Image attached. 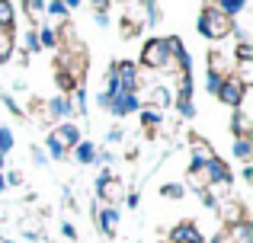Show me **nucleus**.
<instances>
[{
    "label": "nucleus",
    "mask_w": 253,
    "mask_h": 243,
    "mask_svg": "<svg viewBox=\"0 0 253 243\" xmlns=\"http://www.w3.org/2000/svg\"><path fill=\"white\" fill-rule=\"evenodd\" d=\"M173 106H176V112L183 115V119H192V115H196V106H192V100H173Z\"/></svg>",
    "instance_id": "nucleus-29"
},
{
    "label": "nucleus",
    "mask_w": 253,
    "mask_h": 243,
    "mask_svg": "<svg viewBox=\"0 0 253 243\" xmlns=\"http://www.w3.org/2000/svg\"><path fill=\"white\" fill-rule=\"evenodd\" d=\"M23 10L36 26H45V0H23Z\"/></svg>",
    "instance_id": "nucleus-19"
},
{
    "label": "nucleus",
    "mask_w": 253,
    "mask_h": 243,
    "mask_svg": "<svg viewBox=\"0 0 253 243\" xmlns=\"http://www.w3.org/2000/svg\"><path fill=\"white\" fill-rule=\"evenodd\" d=\"M0 243H13V240H0Z\"/></svg>",
    "instance_id": "nucleus-42"
},
{
    "label": "nucleus",
    "mask_w": 253,
    "mask_h": 243,
    "mask_svg": "<svg viewBox=\"0 0 253 243\" xmlns=\"http://www.w3.org/2000/svg\"><path fill=\"white\" fill-rule=\"evenodd\" d=\"M218 211H221V218H224V227H228V224H237V221L247 218V211H244L241 202H224V205H218Z\"/></svg>",
    "instance_id": "nucleus-16"
},
{
    "label": "nucleus",
    "mask_w": 253,
    "mask_h": 243,
    "mask_svg": "<svg viewBox=\"0 0 253 243\" xmlns=\"http://www.w3.org/2000/svg\"><path fill=\"white\" fill-rule=\"evenodd\" d=\"M167 240H170V243H205V234L199 231L196 221H179V224L170 227Z\"/></svg>",
    "instance_id": "nucleus-9"
},
{
    "label": "nucleus",
    "mask_w": 253,
    "mask_h": 243,
    "mask_svg": "<svg viewBox=\"0 0 253 243\" xmlns=\"http://www.w3.org/2000/svg\"><path fill=\"white\" fill-rule=\"evenodd\" d=\"M148 106L154 109V112L164 115L173 106V90L164 87V83H151V87H148Z\"/></svg>",
    "instance_id": "nucleus-11"
},
{
    "label": "nucleus",
    "mask_w": 253,
    "mask_h": 243,
    "mask_svg": "<svg viewBox=\"0 0 253 243\" xmlns=\"http://www.w3.org/2000/svg\"><path fill=\"white\" fill-rule=\"evenodd\" d=\"M138 68H144V70H173L167 38L151 35L148 42L141 45V58H138Z\"/></svg>",
    "instance_id": "nucleus-3"
},
{
    "label": "nucleus",
    "mask_w": 253,
    "mask_h": 243,
    "mask_svg": "<svg viewBox=\"0 0 253 243\" xmlns=\"http://www.w3.org/2000/svg\"><path fill=\"white\" fill-rule=\"evenodd\" d=\"M205 74H211V77H231V74H234V58H231L228 51H221V48H211L209 58H205Z\"/></svg>",
    "instance_id": "nucleus-7"
},
{
    "label": "nucleus",
    "mask_w": 253,
    "mask_h": 243,
    "mask_svg": "<svg viewBox=\"0 0 253 243\" xmlns=\"http://www.w3.org/2000/svg\"><path fill=\"white\" fill-rule=\"evenodd\" d=\"M109 70L119 83V93H138V90H141L144 77H141V68H138L135 61H116Z\"/></svg>",
    "instance_id": "nucleus-4"
},
{
    "label": "nucleus",
    "mask_w": 253,
    "mask_h": 243,
    "mask_svg": "<svg viewBox=\"0 0 253 243\" xmlns=\"http://www.w3.org/2000/svg\"><path fill=\"white\" fill-rule=\"evenodd\" d=\"M96 195L106 202V205L116 208L119 202L125 199V182H122V179H116L109 167H103V170H99V176H96Z\"/></svg>",
    "instance_id": "nucleus-5"
},
{
    "label": "nucleus",
    "mask_w": 253,
    "mask_h": 243,
    "mask_svg": "<svg viewBox=\"0 0 253 243\" xmlns=\"http://www.w3.org/2000/svg\"><path fill=\"white\" fill-rule=\"evenodd\" d=\"M36 35H39V48H61L58 29H51V26H36Z\"/></svg>",
    "instance_id": "nucleus-17"
},
{
    "label": "nucleus",
    "mask_w": 253,
    "mask_h": 243,
    "mask_svg": "<svg viewBox=\"0 0 253 243\" xmlns=\"http://www.w3.org/2000/svg\"><path fill=\"white\" fill-rule=\"evenodd\" d=\"M109 112L116 115V119H125V115L141 112V96H138V93H119V96H112Z\"/></svg>",
    "instance_id": "nucleus-10"
},
{
    "label": "nucleus",
    "mask_w": 253,
    "mask_h": 243,
    "mask_svg": "<svg viewBox=\"0 0 253 243\" xmlns=\"http://www.w3.org/2000/svg\"><path fill=\"white\" fill-rule=\"evenodd\" d=\"M93 19H96V26H109V13H99V10H93Z\"/></svg>",
    "instance_id": "nucleus-37"
},
{
    "label": "nucleus",
    "mask_w": 253,
    "mask_h": 243,
    "mask_svg": "<svg viewBox=\"0 0 253 243\" xmlns=\"http://www.w3.org/2000/svg\"><path fill=\"white\" fill-rule=\"evenodd\" d=\"M119 221H122L119 208H112V205L96 208V224H99V231H103L106 237H116V234H119Z\"/></svg>",
    "instance_id": "nucleus-13"
},
{
    "label": "nucleus",
    "mask_w": 253,
    "mask_h": 243,
    "mask_svg": "<svg viewBox=\"0 0 253 243\" xmlns=\"http://www.w3.org/2000/svg\"><path fill=\"white\" fill-rule=\"evenodd\" d=\"M23 48H26V55H36V51H42V48H39L36 29H23Z\"/></svg>",
    "instance_id": "nucleus-27"
},
{
    "label": "nucleus",
    "mask_w": 253,
    "mask_h": 243,
    "mask_svg": "<svg viewBox=\"0 0 253 243\" xmlns=\"http://www.w3.org/2000/svg\"><path fill=\"white\" fill-rule=\"evenodd\" d=\"M221 80H224V77H211V74H205V90L215 96V90H218V83H221Z\"/></svg>",
    "instance_id": "nucleus-31"
},
{
    "label": "nucleus",
    "mask_w": 253,
    "mask_h": 243,
    "mask_svg": "<svg viewBox=\"0 0 253 243\" xmlns=\"http://www.w3.org/2000/svg\"><path fill=\"white\" fill-rule=\"evenodd\" d=\"M241 179H244V182H253V167H250V163H244V173H241Z\"/></svg>",
    "instance_id": "nucleus-39"
},
{
    "label": "nucleus",
    "mask_w": 253,
    "mask_h": 243,
    "mask_svg": "<svg viewBox=\"0 0 253 243\" xmlns=\"http://www.w3.org/2000/svg\"><path fill=\"white\" fill-rule=\"evenodd\" d=\"M234 64H244V61H253V45L250 42H237L234 45Z\"/></svg>",
    "instance_id": "nucleus-25"
},
{
    "label": "nucleus",
    "mask_w": 253,
    "mask_h": 243,
    "mask_svg": "<svg viewBox=\"0 0 253 243\" xmlns=\"http://www.w3.org/2000/svg\"><path fill=\"white\" fill-rule=\"evenodd\" d=\"M161 122H164L161 112H154V109L141 106V125H144V135H148V138H154V131H151V128H161Z\"/></svg>",
    "instance_id": "nucleus-22"
},
{
    "label": "nucleus",
    "mask_w": 253,
    "mask_h": 243,
    "mask_svg": "<svg viewBox=\"0 0 253 243\" xmlns=\"http://www.w3.org/2000/svg\"><path fill=\"white\" fill-rule=\"evenodd\" d=\"M196 29H199V35L209 38V42H221V38L231 35L234 19H228L221 10H215V6H202V10H199V19H196Z\"/></svg>",
    "instance_id": "nucleus-2"
},
{
    "label": "nucleus",
    "mask_w": 253,
    "mask_h": 243,
    "mask_svg": "<svg viewBox=\"0 0 253 243\" xmlns=\"http://www.w3.org/2000/svg\"><path fill=\"white\" fill-rule=\"evenodd\" d=\"M71 115H74V109H71V100L68 96H51L48 103H45V119L51 122H71Z\"/></svg>",
    "instance_id": "nucleus-12"
},
{
    "label": "nucleus",
    "mask_w": 253,
    "mask_h": 243,
    "mask_svg": "<svg viewBox=\"0 0 253 243\" xmlns=\"http://www.w3.org/2000/svg\"><path fill=\"white\" fill-rule=\"evenodd\" d=\"M202 3H209V6H215V0H202Z\"/></svg>",
    "instance_id": "nucleus-41"
},
{
    "label": "nucleus",
    "mask_w": 253,
    "mask_h": 243,
    "mask_svg": "<svg viewBox=\"0 0 253 243\" xmlns=\"http://www.w3.org/2000/svg\"><path fill=\"white\" fill-rule=\"evenodd\" d=\"M109 103H112V96H109V93H99V96H96V106H99V109H106V112H109Z\"/></svg>",
    "instance_id": "nucleus-35"
},
{
    "label": "nucleus",
    "mask_w": 253,
    "mask_h": 243,
    "mask_svg": "<svg viewBox=\"0 0 253 243\" xmlns=\"http://www.w3.org/2000/svg\"><path fill=\"white\" fill-rule=\"evenodd\" d=\"M215 10H221L228 19H237L247 10V0H215Z\"/></svg>",
    "instance_id": "nucleus-18"
},
{
    "label": "nucleus",
    "mask_w": 253,
    "mask_h": 243,
    "mask_svg": "<svg viewBox=\"0 0 253 243\" xmlns=\"http://www.w3.org/2000/svg\"><path fill=\"white\" fill-rule=\"evenodd\" d=\"M122 128H109V144H119V141H122Z\"/></svg>",
    "instance_id": "nucleus-38"
},
{
    "label": "nucleus",
    "mask_w": 253,
    "mask_h": 243,
    "mask_svg": "<svg viewBox=\"0 0 253 243\" xmlns=\"http://www.w3.org/2000/svg\"><path fill=\"white\" fill-rule=\"evenodd\" d=\"M231 131H234V138H250V135H253V119H250V112L234 109V115H231Z\"/></svg>",
    "instance_id": "nucleus-15"
},
{
    "label": "nucleus",
    "mask_w": 253,
    "mask_h": 243,
    "mask_svg": "<svg viewBox=\"0 0 253 243\" xmlns=\"http://www.w3.org/2000/svg\"><path fill=\"white\" fill-rule=\"evenodd\" d=\"M32 160H36L39 167H45V163H48V157H45V150H42V147H36V150H32Z\"/></svg>",
    "instance_id": "nucleus-34"
},
{
    "label": "nucleus",
    "mask_w": 253,
    "mask_h": 243,
    "mask_svg": "<svg viewBox=\"0 0 253 243\" xmlns=\"http://www.w3.org/2000/svg\"><path fill=\"white\" fill-rule=\"evenodd\" d=\"M125 205H128V208H138V202H141V195H138V192H125Z\"/></svg>",
    "instance_id": "nucleus-33"
},
{
    "label": "nucleus",
    "mask_w": 253,
    "mask_h": 243,
    "mask_svg": "<svg viewBox=\"0 0 253 243\" xmlns=\"http://www.w3.org/2000/svg\"><path fill=\"white\" fill-rule=\"evenodd\" d=\"M231 154H234L241 163H250V157H253V141H250V138H234V144H231Z\"/></svg>",
    "instance_id": "nucleus-20"
},
{
    "label": "nucleus",
    "mask_w": 253,
    "mask_h": 243,
    "mask_svg": "<svg viewBox=\"0 0 253 243\" xmlns=\"http://www.w3.org/2000/svg\"><path fill=\"white\" fill-rule=\"evenodd\" d=\"M71 154H74V160H77V163H84V167H86V163L96 160V144H93V141H81L74 150H71Z\"/></svg>",
    "instance_id": "nucleus-21"
},
{
    "label": "nucleus",
    "mask_w": 253,
    "mask_h": 243,
    "mask_svg": "<svg viewBox=\"0 0 253 243\" xmlns=\"http://www.w3.org/2000/svg\"><path fill=\"white\" fill-rule=\"evenodd\" d=\"M161 195H164V199H183V195H186V186H183V182H164V186H161Z\"/></svg>",
    "instance_id": "nucleus-26"
},
{
    "label": "nucleus",
    "mask_w": 253,
    "mask_h": 243,
    "mask_svg": "<svg viewBox=\"0 0 253 243\" xmlns=\"http://www.w3.org/2000/svg\"><path fill=\"white\" fill-rule=\"evenodd\" d=\"M247 90H250V87H244V83L237 80L234 74H231V77H224V80L218 83L215 100H218V103H224L228 109H237V106H241V100L247 96Z\"/></svg>",
    "instance_id": "nucleus-6"
},
{
    "label": "nucleus",
    "mask_w": 253,
    "mask_h": 243,
    "mask_svg": "<svg viewBox=\"0 0 253 243\" xmlns=\"http://www.w3.org/2000/svg\"><path fill=\"white\" fill-rule=\"evenodd\" d=\"M0 100H3V106H6V109H10V112H13V115H16V119H23V115H26V112H23V106H19V103H16V100H13V96H10V93H3V90H0Z\"/></svg>",
    "instance_id": "nucleus-28"
},
{
    "label": "nucleus",
    "mask_w": 253,
    "mask_h": 243,
    "mask_svg": "<svg viewBox=\"0 0 253 243\" xmlns=\"http://www.w3.org/2000/svg\"><path fill=\"white\" fill-rule=\"evenodd\" d=\"M189 157H192V160H189V173H192V170L205 167L209 160H215L218 154H215V147H211V144L205 141V138L192 135V138H189Z\"/></svg>",
    "instance_id": "nucleus-8"
},
{
    "label": "nucleus",
    "mask_w": 253,
    "mask_h": 243,
    "mask_svg": "<svg viewBox=\"0 0 253 243\" xmlns=\"http://www.w3.org/2000/svg\"><path fill=\"white\" fill-rule=\"evenodd\" d=\"M205 243H234V240H231L228 231L221 227V231H215V234H211V240H205Z\"/></svg>",
    "instance_id": "nucleus-32"
},
{
    "label": "nucleus",
    "mask_w": 253,
    "mask_h": 243,
    "mask_svg": "<svg viewBox=\"0 0 253 243\" xmlns=\"http://www.w3.org/2000/svg\"><path fill=\"white\" fill-rule=\"evenodd\" d=\"M224 231H228V237L234 243H253V221L250 218L237 221V224H228Z\"/></svg>",
    "instance_id": "nucleus-14"
},
{
    "label": "nucleus",
    "mask_w": 253,
    "mask_h": 243,
    "mask_svg": "<svg viewBox=\"0 0 253 243\" xmlns=\"http://www.w3.org/2000/svg\"><path fill=\"white\" fill-rule=\"evenodd\" d=\"M13 51H16V38H13V32L0 29V64H6L13 58Z\"/></svg>",
    "instance_id": "nucleus-23"
},
{
    "label": "nucleus",
    "mask_w": 253,
    "mask_h": 243,
    "mask_svg": "<svg viewBox=\"0 0 253 243\" xmlns=\"http://www.w3.org/2000/svg\"><path fill=\"white\" fill-rule=\"evenodd\" d=\"M61 237H64V240H68V243H71V240H74V237H77V227H74V224H71V221H64V224H61Z\"/></svg>",
    "instance_id": "nucleus-30"
},
{
    "label": "nucleus",
    "mask_w": 253,
    "mask_h": 243,
    "mask_svg": "<svg viewBox=\"0 0 253 243\" xmlns=\"http://www.w3.org/2000/svg\"><path fill=\"white\" fill-rule=\"evenodd\" d=\"M13 147H16V138H13V131L6 128V125H0V157H6Z\"/></svg>",
    "instance_id": "nucleus-24"
},
{
    "label": "nucleus",
    "mask_w": 253,
    "mask_h": 243,
    "mask_svg": "<svg viewBox=\"0 0 253 243\" xmlns=\"http://www.w3.org/2000/svg\"><path fill=\"white\" fill-rule=\"evenodd\" d=\"M81 141H84L81 125H77V122H61V125H55V128L48 131V138H45V150H48L55 160H64V157H68Z\"/></svg>",
    "instance_id": "nucleus-1"
},
{
    "label": "nucleus",
    "mask_w": 253,
    "mask_h": 243,
    "mask_svg": "<svg viewBox=\"0 0 253 243\" xmlns=\"http://www.w3.org/2000/svg\"><path fill=\"white\" fill-rule=\"evenodd\" d=\"M58 3H61V6H64V10H68V13H71V10H77V6H81V0H58Z\"/></svg>",
    "instance_id": "nucleus-40"
},
{
    "label": "nucleus",
    "mask_w": 253,
    "mask_h": 243,
    "mask_svg": "<svg viewBox=\"0 0 253 243\" xmlns=\"http://www.w3.org/2000/svg\"><path fill=\"white\" fill-rule=\"evenodd\" d=\"M90 3H93V10L106 13V10H109V6H112V0H90Z\"/></svg>",
    "instance_id": "nucleus-36"
}]
</instances>
